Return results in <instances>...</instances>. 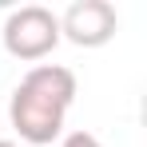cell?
Returning <instances> with one entry per match:
<instances>
[{"label": "cell", "mask_w": 147, "mask_h": 147, "mask_svg": "<svg viewBox=\"0 0 147 147\" xmlns=\"http://www.w3.org/2000/svg\"><path fill=\"white\" fill-rule=\"evenodd\" d=\"M4 52L16 60H44L60 44V16L44 4H24L4 20Z\"/></svg>", "instance_id": "6da1fadb"}, {"label": "cell", "mask_w": 147, "mask_h": 147, "mask_svg": "<svg viewBox=\"0 0 147 147\" xmlns=\"http://www.w3.org/2000/svg\"><path fill=\"white\" fill-rule=\"evenodd\" d=\"M64 115H68V107L32 92L28 84H16V92L8 99V119L16 127V135L32 147H48L52 139H60L64 135Z\"/></svg>", "instance_id": "7a4b0ae2"}, {"label": "cell", "mask_w": 147, "mask_h": 147, "mask_svg": "<svg viewBox=\"0 0 147 147\" xmlns=\"http://www.w3.org/2000/svg\"><path fill=\"white\" fill-rule=\"evenodd\" d=\"M119 32V16L107 0H76L60 16V40H72L76 48H103Z\"/></svg>", "instance_id": "3957f363"}, {"label": "cell", "mask_w": 147, "mask_h": 147, "mask_svg": "<svg viewBox=\"0 0 147 147\" xmlns=\"http://www.w3.org/2000/svg\"><path fill=\"white\" fill-rule=\"evenodd\" d=\"M20 84H28L32 92H40L48 99H56L60 107H72V99H76V76L68 68H60V64H36V68H28V76Z\"/></svg>", "instance_id": "277c9868"}, {"label": "cell", "mask_w": 147, "mask_h": 147, "mask_svg": "<svg viewBox=\"0 0 147 147\" xmlns=\"http://www.w3.org/2000/svg\"><path fill=\"white\" fill-rule=\"evenodd\" d=\"M60 147H103V143H99V139L92 135V131H68Z\"/></svg>", "instance_id": "5b68a950"}, {"label": "cell", "mask_w": 147, "mask_h": 147, "mask_svg": "<svg viewBox=\"0 0 147 147\" xmlns=\"http://www.w3.org/2000/svg\"><path fill=\"white\" fill-rule=\"evenodd\" d=\"M0 147H20V143H12V139H0Z\"/></svg>", "instance_id": "8992f818"}]
</instances>
